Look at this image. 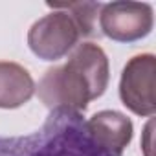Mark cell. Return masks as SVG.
Masks as SVG:
<instances>
[{
    "label": "cell",
    "instance_id": "2",
    "mask_svg": "<svg viewBox=\"0 0 156 156\" xmlns=\"http://www.w3.org/2000/svg\"><path fill=\"white\" fill-rule=\"evenodd\" d=\"M0 156H107L90 138L83 114L51 110L44 125L17 138H0Z\"/></svg>",
    "mask_w": 156,
    "mask_h": 156
},
{
    "label": "cell",
    "instance_id": "5",
    "mask_svg": "<svg viewBox=\"0 0 156 156\" xmlns=\"http://www.w3.org/2000/svg\"><path fill=\"white\" fill-rule=\"evenodd\" d=\"M154 75L156 59L152 53L136 55L125 64L119 79V98L130 112L138 116H152L156 112Z\"/></svg>",
    "mask_w": 156,
    "mask_h": 156
},
{
    "label": "cell",
    "instance_id": "1",
    "mask_svg": "<svg viewBox=\"0 0 156 156\" xmlns=\"http://www.w3.org/2000/svg\"><path fill=\"white\" fill-rule=\"evenodd\" d=\"M108 77L107 53L94 42H83L75 46L64 64L50 68L35 90L50 110L83 114L90 101L105 94Z\"/></svg>",
    "mask_w": 156,
    "mask_h": 156
},
{
    "label": "cell",
    "instance_id": "7",
    "mask_svg": "<svg viewBox=\"0 0 156 156\" xmlns=\"http://www.w3.org/2000/svg\"><path fill=\"white\" fill-rule=\"evenodd\" d=\"M35 83L30 72L17 62H0V108H17L31 99Z\"/></svg>",
    "mask_w": 156,
    "mask_h": 156
},
{
    "label": "cell",
    "instance_id": "8",
    "mask_svg": "<svg viewBox=\"0 0 156 156\" xmlns=\"http://www.w3.org/2000/svg\"><path fill=\"white\" fill-rule=\"evenodd\" d=\"M46 6L66 9L77 22L83 37H94L98 33V13L101 9L99 2H48Z\"/></svg>",
    "mask_w": 156,
    "mask_h": 156
},
{
    "label": "cell",
    "instance_id": "3",
    "mask_svg": "<svg viewBox=\"0 0 156 156\" xmlns=\"http://www.w3.org/2000/svg\"><path fill=\"white\" fill-rule=\"evenodd\" d=\"M39 19L28 31L30 50L42 61H57L64 57L83 35L73 17L62 8Z\"/></svg>",
    "mask_w": 156,
    "mask_h": 156
},
{
    "label": "cell",
    "instance_id": "6",
    "mask_svg": "<svg viewBox=\"0 0 156 156\" xmlns=\"http://www.w3.org/2000/svg\"><path fill=\"white\" fill-rule=\"evenodd\" d=\"M94 143L107 156H123L132 140V121L116 110H101L85 121Z\"/></svg>",
    "mask_w": 156,
    "mask_h": 156
},
{
    "label": "cell",
    "instance_id": "4",
    "mask_svg": "<svg viewBox=\"0 0 156 156\" xmlns=\"http://www.w3.org/2000/svg\"><path fill=\"white\" fill-rule=\"evenodd\" d=\"M98 24L105 37L116 42H134L151 33L154 24L152 8L143 2L101 4Z\"/></svg>",
    "mask_w": 156,
    "mask_h": 156
}]
</instances>
